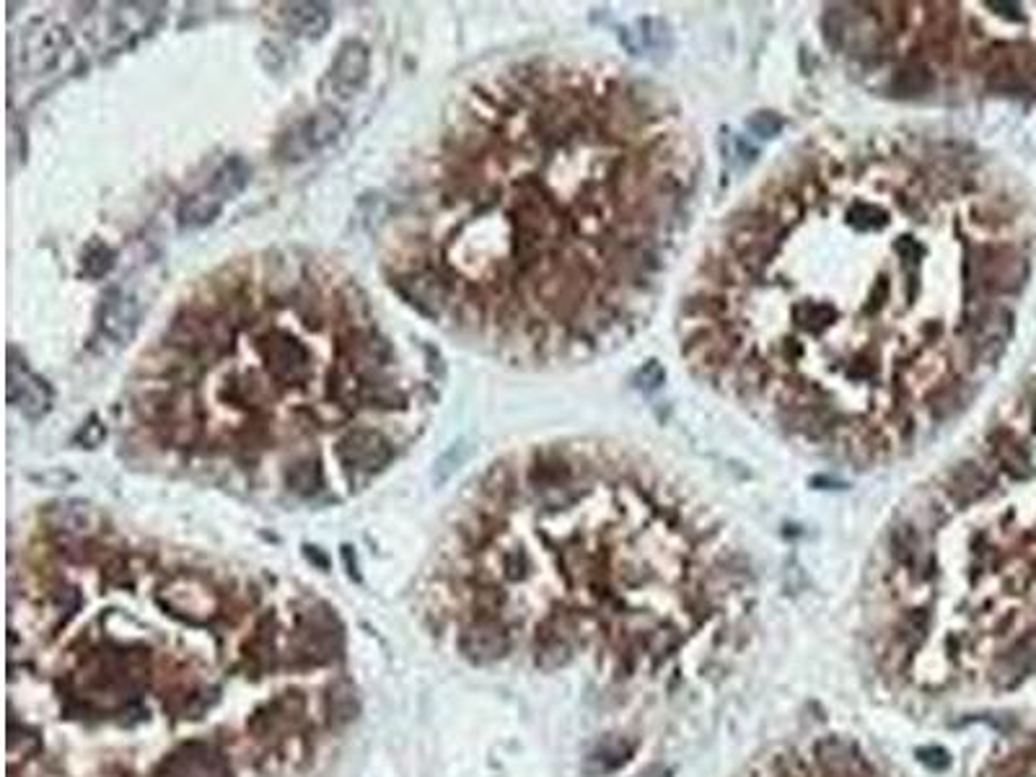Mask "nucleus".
I'll return each mask as SVG.
<instances>
[{
	"mask_svg": "<svg viewBox=\"0 0 1036 777\" xmlns=\"http://www.w3.org/2000/svg\"><path fill=\"white\" fill-rule=\"evenodd\" d=\"M335 454L345 469H353V472L361 474H373L392 464L394 443L389 441V436H384L379 428H363V425H358V428L348 430V433L337 441Z\"/></svg>",
	"mask_w": 1036,
	"mask_h": 777,
	"instance_id": "39448f33",
	"label": "nucleus"
},
{
	"mask_svg": "<svg viewBox=\"0 0 1036 777\" xmlns=\"http://www.w3.org/2000/svg\"><path fill=\"white\" fill-rule=\"evenodd\" d=\"M283 21L293 34L319 39L332 24V11L322 3H288L283 6Z\"/></svg>",
	"mask_w": 1036,
	"mask_h": 777,
	"instance_id": "4468645a",
	"label": "nucleus"
},
{
	"mask_svg": "<svg viewBox=\"0 0 1036 777\" xmlns=\"http://www.w3.org/2000/svg\"><path fill=\"white\" fill-rule=\"evenodd\" d=\"M301 715H304V697L298 695V692H285L278 700L267 702L265 708H259L252 715L249 731L257 739H265L270 733H278L291 726V723H296Z\"/></svg>",
	"mask_w": 1036,
	"mask_h": 777,
	"instance_id": "ddd939ff",
	"label": "nucleus"
},
{
	"mask_svg": "<svg viewBox=\"0 0 1036 777\" xmlns=\"http://www.w3.org/2000/svg\"><path fill=\"white\" fill-rule=\"evenodd\" d=\"M153 777H234V772L213 744L190 741L169 754Z\"/></svg>",
	"mask_w": 1036,
	"mask_h": 777,
	"instance_id": "423d86ee",
	"label": "nucleus"
},
{
	"mask_svg": "<svg viewBox=\"0 0 1036 777\" xmlns=\"http://www.w3.org/2000/svg\"><path fill=\"white\" fill-rule=\"evenodd\" d=\"M158 604L169 609L171 614L184 617V620L203 622L213 617L215 609H218V596L203 581L190 578V575H179L169 586L161 588Z\"/></svg>",
	"mask_w": 1036,
	"mask_h": 777,
	"instance_id": "0eeeda50",
	"label": "nucleus"
},
{
	"mask_svg": "<svg viewBox=\"0 0 1036 777\" xmlns=\"http://www.w3.org/2000/svg\"><path fill=\"white\" fill-rule=\"evenodd\" d=\"M140 324V304L135 296L125 293L122 288H109L107 296L99 309V327L104 335L117 345H125L135 337Z\"/></svg>",
	"mask_w": 1036,
	"mask_h": 777,
	"instance_id": "f8f14e48",
	"label": "nucleus"
},
{
	"mask_svg": "<svg viewBox=\"0 0 1036 777\" xmlns=\"http://www.w3.org/2000/svg\"><path fill=\"white\" fill-rule=\"evenodd\" d=\"M47 524L52 529L63 531V534H91V531L99 526V516L94 513L91 506H83V503H76V500H68V503H60V506L50 508L47 513Z\"/></svg>",
	"mask_w": 1036,
	"mask_h": 777,
	"instance_id": "2eb2a0df",
	"label": "nucleus"
},
{
	"mask_svg": "<svg viewBox=\"0 0 1036 777\" xmlns=\"http://www.w3.org/2000/svg\"><path fill=\"white\" fill-rule=\"evenodd\" d=\"M1034 254L1029 197L995 158L917 130L822 135L702 247L682 355L798 449L889 462L998 368Z\"/></svg>",
	"mask_w": 1036,
	"mask_h": 777,
	"instance_id": "f257e3e1",
	"label": "nucleus"
},
{
	"mask_svg": "<svg viewBox=\"0 0 1036 777\" xmlns=\"http://www.w3.org/2000/svg\"><path fill=\"white\" fill-rule=\"evenodd\" d=\"M335 638H340V635L332 632L329 620H319V617H314L311 625H306L298 630V645H301V653H306L314 664H322V661H327V658L335 656V653H332L335 651Z\"/></svg>",
	"mask_w": 1036,
	"mask_h": 777,
	"instance_id": "a211bd4d",
	"label": "nucleus"
},
{
	"mask_svg": "<svg viewBox=\"0 0 1036 777\" xmlns=\"http://www.w3.org/2000/svg\"><path fill=\"white\" fill-rule=\"evenodd\" d=\"M361 713V702L355 695V687L348 682H337L327 692V718L332 726H345L355 721Z\"/></svg>",
	"mask_w": 1036,
	"mask_h": 777,
	"instance_id": "412c9836",
	"label": "nucleus"
},
{
	"mask_svg": "<svg viewBox=\"0 0 1036 777\" xmlns=\"http://www.w3.org/2000/svg\"><path fill=\"white\" fill-rule=\"evenodd\" d=\"M221 210H223L221 197H215L213 192L205 187L203 192H195V195H190L182 205H179V210H177L179 226L203 228V226H208V223H213L215 218L221 215Z\"/></svg>",
	"mask_w": 1036,
	"mask_h": 777,
	"instance_id": "f3484780",
	"label": "nucleus"
},
{
	"mask_svg": "<svg viewBox=\"0 0 1036 777\" xmlns=\"http://www.w3.org/2000/svg\"><path fill=\"white\" fill-rule=\"evenodd\" d=\"M700 174L682 109L617 65L529 60L485 81L462 117L446 267L469 324L526 363L627 342L656 311Z\"/></svg>",
	"mask_w": 1036,
	"mask_h": 777,
	"instance_id": "f03ea898",
	"label": "nucleus"
},
{
	"mask_svg": "<svg viewBox=\"0 0 1036 777\" xmlns=\"http://www.w3.org/2000/svg\"><path fill=\"white\" fill-rule=\"evenodd\" d=\"M632 754V744L625 739H604L586 759V772L591 775H607L620 770Z\"/></svg>",
	"mask_w": 1036,
	"mask_h": 777,
	"instance_id": "6ab92c4d",
	"label": "nucleus"
},
{
	"mask_svg": "<svg viewBox=\"0 0 1036 777\" xmlns=\"http://www.w3.org/2000/svg\"><path fill=\"white\" fill-rule=\"evenodd\" d=\"M925 83L928 94H1021L1036 102V3H938Z\"/></svg>",
	"mask_w": 1036,
	"mask_h": 777,
	"instance_id": "7ed1b4c3",
	"label": "nucleus"
},
{
	"mask_svg": "<svg viewBox=\"0 0 1036 777\" xmlns=\"http://www.w3.org/2000/svg\"><path fill=\"white\" fill-rule=\"evenodd\" d=\"M368 76H371V50H368V45H363L361 39L342 42L327 73V83L332 86V91L342 96V99H350V96H355L366 86Z\"/></svg>",
	"mask_w": 1036,
	"mask_h": 777,
	"instance_id": "9d476101",
	"label": "nucleus"
},
{
	"mask_svg": "<svg viewBox=\"0 0 1036 777\" xmlns=\"http://www.w3.org/2000/svg\"><path fill=\"white\" fill-rule=\"evenodd\" d=\"M508 645H511V640H508L506 627L498 620H490V617H482V620L464 627L462 638H459V651L472 664H493V661L506 656Z\"/></svg>",
	"mask_w": 1036,
	"mask_h": 777,
	"instance_id": "9b49d317",
	"label": "nucleus"
},
{
	"mask_svg": "<svg viewBox=\"0 0 1036 777\" xmlns=\"http://www.w3.org/2000/svg\"><path fill=\"white\" fill-rule=\"evenodd\" d=\"M635 777H671V772L666 770V767L656 765V767H648V770H643L640 775H635Z\"/></svg>",
	"mask_w": 1036,
	"mask_h": 777,
	"instance_id": "5701e85b",
	"label": "nucleus"
},
{
	"mask_svg": "<svg viewBox=\"0 0 1036 777\" xmlns=\"http://www.w3.org/2000/svg\"><path fill=\"white\" fill-rule=\"evenodd\" d=\"M8 402L29 420H39L50 412V386L29 371L24 361H16V350L8 355Z\"/></svg>",
	"mask_w": 1036,
	"mask_h": 777,
	"instance_id": "1a4fd4ad",
	"label": "nucleus"
},
{
	"mask_svg": "<svg viewBox=\"0 0 1036 777\" xmlns=\"http://www.w3.org/2000/svg\"><path fill=\"white\" fill-rule=\"evenodd\" d=\"M114 257H117V254H114L107 244L94 241V244L86 249V254H83V272H86L89 278H102V275H107L114 267Z\"/></svg>",
	"mask_w": 1036,
	"mask_h": 777,
	"instance_id": "4be33fe9",
	"label": "nucleus"
},
{
	"mask_svg": "<svg viewBox=\"0 0 1036 777\" xmlns=\"http://www.w3.org/2000/svg\"><path fill=\"white\" fill-rule=\"evenodd\" d=\"M70 45V34L65 26L50 19H37L21 32L19 42V68L26 76H45L60 63Z\"/></svg>",
	"mask_w": 1036,
	"mask_h": 777,
	"instance_id": "20e7f679",
	"label": "nucleus"
},
{
	"mask_svg": "<svg viewBox=\"0 0 1036 777\" xmlns=\"http://www.w3.org/2000/svg\"><path fill=\"white\" fill-rule=\"evenodd\" d=\"M249 179H252V166H249L241 156H231L226 164L221 166V169L215 171L213 179H210V184H208V190L213 192L215 197H221L223 203H226V200L236 197L239 192H244V187L249 184Z\"/></svg>",
	"mask_w": 1036,
	"mask_h": 777,
	"instance_id": "dca6fc26",
	"label": "nucleus"
},
{
	"mask_svg": "<svg viewBox=\"0 0 1036 777\" xmlns=\"http://www.w3.org/2000/svg\"><path fill=\"white\" fill-rule=\"evenodd\" d=\"M345 130V117L337 109L322 107L298 122L288 135V158H306L335 143Z\"/></svg>",
	"mask_w": 1036,
	"mask_h": 777,
	"instance_id": "6e6552de",
	"label": "nucleus"
},
{
	"mask_svg": "<svg viewBox=\"0 0 1036 777\" xmlns=\"http://www.w3.org/2000/svg\"><path fill=\"white\" fill-rule=\"evenodd\" d=\"M285 485H288V490L296 495H301V498H309V495L319 493L324 487V469L322 464L316 462V459H298V462H293L291 467H288V472H285Z\"/></svg>",
	"mask_w": 1036,
	"mask_h": 777,
	"instance_id": "aec40b11",
	"label": "nucleus"
}]
</instances>
